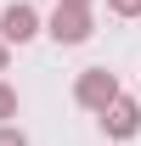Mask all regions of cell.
<instances>
[{"label":"cell","mask_w":141,"mask_h":146,"mask_svg":"<svg viewBox=\"0 0 141 146\" xmlns=\"http://www.w3.org/2000/svg\"><path fill=\"white\" fill-rule=\"evenodd\" d=\"M45 34L56 45H85L96 34V23H90V6H56L51 17H45Z\"/></svg>","instance_id":"1"},{"label":"cell","mask_w":141,"mask_h":146,"mask_svg":"<svg viewBox=\"0 0 141 146\" xmlns=\"http://www.w3.org/2000/svg\"><path fill=\"white\" fill-rule=\"evenodd\" d=\"M113 96H119V79H113L107 68H85V73H79V84H73V101H79L85 112H102Z\"/></svg>","instance_id":"2"},{"label":"cell","mask_w":141,"mask_h":146,"mask_svg":"<svg viewBox=\"0 0 141 146\" xmlns=\"http://www.w3.org/2000/svg\"><path fill=\"white\" fill-rule=\"evenodd\" d=\"M34 34H40V11L28 0H17V6L0 11V39H6V45H28Z\"/></svg>","instance_id":"3"},{"label":"cell","mask_w":141,"mask_h":146,"mask_svg":"<svg viewBox=\"0 0 141 146\" xmlns=\"http://www.w3.org/2000/svg\"><path fill=\"white\" fill-rule=\"evenodd\" d=\"M102 129L113 135V141H130V135L141 129V101H130V96H113V101L102 107Z\"/></svg>","instance_id":"4"},{"label":"cell","mask_w":141,"mask_h":146,"mask_svg":"<svg viewBox=\"0 0 141 146\" xmlns=\"http://www.w3.org/2000/svg\"><path fill=\"white\" fill-rule=\"evenodd\" d=\"M11 118H17V90L0 79V124H11Z\"/></svg>","instance_id":"5"},{"label":"cell","mask_w":141,"mask_h":146,"mask_svg":"<svg viewBox=\"0 0 141 146\" xmlns=\"http://www.w3.org/2000/svg\"><path fill=\"white\" fill-rule=\"evenodd\" d=\"M113 17H141V0H107Z\"/></svg>","instance_id":"6"},{"label":"cell","mask_w":141,"mask_h":146,"mask_svg":"<svg viewBox=\"0 0 141 146\" xmlns=\"http://www.w3.org/2000/svg\"><path fill=\"white\" fill-rule=\"evenodd\" d=\"M0 146H28V135H23L17 124H0Z\"/></svg>","instance_id":"7"},{"label":"cell","mask_w":141,"mask_h":146,"mask_svg":"<svg viewBox=\"0 0 141 146\" xmlns=\"http://www.w3.org/2000/svg\"><path fill=\"white\" fill-rule=\"evenodd\" d=\"M11 68V45H6V39H0V73Z\"/></svg>","instance_id":"8"},{"label":"cell","mask_w":141,"mask_h":146,"mask_svg":"<svg viewBox=\"0 0 141 146\" xmlns=\"http://www.w3.org/2000/svg\"><path fill=\"white\" fill-rule=\"evenodd\" d=\"M56 6H90V0H56Z\"/></svg>","instance_id":"9"}]
</instances>
